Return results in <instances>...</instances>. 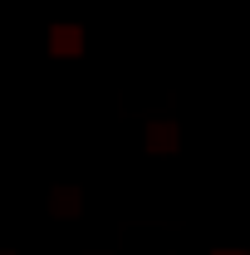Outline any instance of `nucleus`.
<instances>
[{
  "label": "nucleus",
  "instance_id": "f257e3e1",
  "mask_svg": "<svg viewBox=\"0 0 250 255\" xmlns=\"http://www.w3.org/2000/svg\"><path fill=\"white\" fill-rule=\"evenodd\" d=\"M79 49H84V30H79V25H54V30H49V54H79Z\"/></svg>",
  "mask_w": 250,
  "mask_h": 255
},
{
  "label": "nucleus",
  "instance_id": "f03ea898",
  "mask_svg": "<svg viewBox=\"0 0 250 255\" xmlns=\"http://www.w3.org/2000/svg\"><path fill=\"white\" fill-rule=\"evenodd\" d=\"M216 255H241V251H216Z\"/></svg>",
  "mask_w": 250,
  "mask_h": 255
}]
</instances>
